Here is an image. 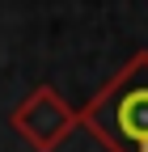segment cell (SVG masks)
<instances>
[{
    "instance_id": "7a4b0ae2",
    "label": "cell",
    "mask_w": 148,
    "mask_h": 152,
    "mask_svg": "<svg viewBox=\"0 0 148 152\" xmlns=\"http://www.w3.org/2000/svg\"><path fill=\"white\" fill-rule=\"evenodd\" d=\"M9 123H13L17 135L30 140L38 152H55V148L72 135V127H76V110H72L51 85H38L21 106L13 110Z\"/></svg>"
},
{
    "instance_id": "6da1fadb",
    "label": "cell",
    "mask_w": 148,
    "mask_h": 152,
    "mask_svg": "<svg viewBox=\"0 0 148 152\" xmlns=\"http://www.w3.org/2000/svg\"><path fill=\"white\" fill-rule=\"evenodd\" d=\"M76 123H85L110 152H148V51H136L110 76Z\"/></svg>"
}]
</instances>
